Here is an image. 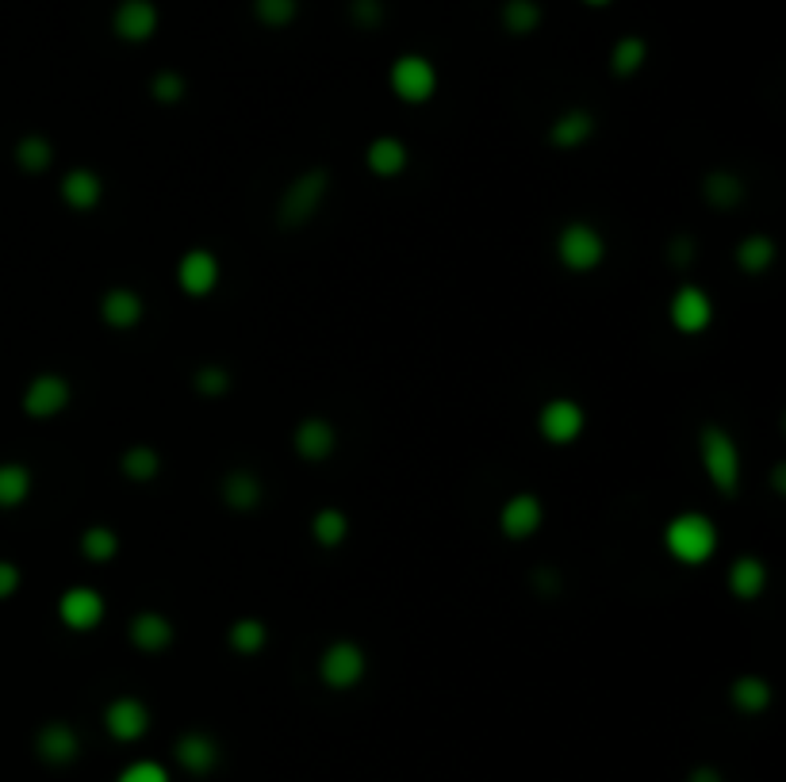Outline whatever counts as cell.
I'll list each match as a JSON object with an SVG mask.
<instances>
[{
  "instance_id": "1",
  "label": "cell",
  "mask_w": 786,
  "mask_h": 782,
  "mask_svg": "<svg viewBox=\"0 0 786 782\" xmlns=\"http://www.w3.org/2000/svg\"><path fill=\"white\" fill-rule=\"evenodd\" d=\"M721 534L714 526V518L698 515V510H679L676 518L664 526V549L684 568H703L718 556Z\"/></svg>"
},
{
  "instance_id": "2",
  "label": "cell",
  "mask_w": 786,
  "mask_h": 782,
  "mask_svg": "<svg viewBox=\"0 0 786 782\" xmlns=\"http://www.w3.org/2000/svg\"><path fill=\"white\" fill-rule=\"evenodd\" d=\"M698 460H703L706 480L714 483V491L733 499L740 491V480H745V465H740V449L737 438H733L725 426L706 422L698 430Z\"/></svg>"
},
{
  "instance_id": "3",
  "label": "cell",
  "mask_w": 786,
  "mask_h": 782,
  "mask_svg": "<svg viewBox=\"0 0 786 782\" xmlns=\"http://www.w3.org/2000/svg\"><path fill=\"white\" fill-rule=\"evenodd\" d=\"M326 196H331V169L326 165H311L299 177L288 180V188L276 199V227L299 231L323 212Z\"/></svg>"
},
{
  "instance_id": "4",
  "label": "cell",
  "mask_w": 786,
  "mask_h": 782,
  "mask_svg": "<svg viewBox=\"0 0 786 782\" xmlns=\"http://www.w3.org/2000/svg\"><path fill=\"white\" fill-rule=\"evenodd\" d=\"M387 89L395 92V100L411 104V108H419V104H430L438 97V89H442V74H438V66L430 62L426 55H400L392 66H387Z\"/></svg>"
},
{
  "instance_id": "5",
  "label": "cell",
  "mask_w": 786,
  "mask_h": 782,
  "mask_svg": "<svg viewBox=\"0 0 786 782\" xmlns=\"http://www.w3.org/2000/svg\"><path fill=\"white\" fill-rule=\"evenodd\" d=\"M557 261L576 276H587L607 261V238L595 223L587 219H572L564 223L557 234Z\"/></svg>"
},
{
  "instance_id": "6",
  "label": "cell",
  "mask_w": 786,
  "mask_h": 782,
  "mask_svg": "<svg viewBox=\"0 0 786 782\" xmlns=\"http://www.w3.org/2000/svg\"><path fill=\"white\" fill-rule=\"evenodd\" d=\"M369 675V652L350 637H338L318 656V683L331 691H353Z\"/></svg>"
},
{
  "instance_id": "7",
  "label": "cell",
  "mask_w": 786,
  "mask_h": 782,
  "mask_svg": "<svg viewBox=\"0 0 786 782\" xmlns=\"http://www.w3.org/2000/svg\"><path fill=\"white\" fill-rule=\"evenodd\" d=\"M583 430H587V411L572 395H552L538 411V433L557 449L576 446L583 438Z\"/></svg>"
},
{
  "instance_id": "8",
  "label": "cell",
  "mask_w": 786,
  "mask_h": 782,
  "mask_svg": "<svg viewBox=\"0 0 786 782\" xmlns=\"http://www.w3.org/2000/svg\"><path fill=\"white\" fill-rule=\"evenodd\" d=\"M69 403H73V384H69L62 372H39V377L23 388V399H20L23 414L35 422L58 419Z\"/></svg>"
},
{
  "instance_id": "9",
  "label": "cell",
  "mask_w": 786,
  "mask_h": 782,
  "mask_svg": "<svg viewBox=\"0 0 786 782\" xmlns=\"http://www.w3.org/2000/svg\"><path fill=\"white\" fill-rule=\"evenodd\" d=\"M668 319L671 326L679 330L684 338H698L714 326V300L706 289L698 284H679L676 295L668 300Z\"/></svg>"
},
{
  "instance_id": "10",
  "label": "cell",
  "mask_w": 786,
  "mask_h": 782,
  "mask_svg": "<svg viewBox=\"0 0 786 782\" xmlns=\"http://www.w3.org/2000/svg\"><path fill=\"white\" fill-rule=\"evenodd\" d=\"M161 28V12L154 0H119L111 8V35L127 47H143Z\"/></svg>"
},
{
  "instance_id": "11",
  "label": "cell",
  "mask_w": 786,
  "mask_h": 782,
  "mask_svg": "<svg viewBox=\"0 0 786 782\" xmlns=\"http://www.w3.org/2000/svg\"><path fill=\"white\" fill-rule=\"evenodd\" d=\"M104 614H108V603H104L100 590L89 584L69 587V590H62V598H58V622H62L69 633L100 629Z\"/></svg>"
},
{
  "instance_id": "12",
  "label": "cell",
  "mask_w": 786,
  "mask_h": 782,
  "mask_svg": "<svg viewBox=\"0 0 786 782\" xmlns=\"http://www.w3.org/2000/svg\"><path fill=\"white\" fill-rule=\"evenodd\" d=\"M104 733L119 744H135L150 733V706L135 694H119L104 706Z\"/></svg>"
},
{
  "instance_id": "13",
  "label": "cell",
  "mask_w": 786,
  "mask_h": 782,
  "mask_svg": "<svg viewBox=\"0 0 786 782\" xmlns=\"http://www.w3.org/2000/svg\"><path fill=\"white\" fill-rule=\"evenodd\" d=\"M219 276H223L219 257L204 246L185 250L177 261V289L185 292L188 300H207V295L219 289Z\"/></svg>"
},
{
  "instance_id": "14",
  "label": "cell",
  "mask_w": 786,
  "mask_h": 782,
  "mask_svg": "<svg viewBox=\"0 0 786 782\" xmlns=\"http://www.w3.org/2000/svg\"><path fill=\"white\" fill-rule=\"evenodd\" d=\"M541 526H546V502L533 491H518L499 507V534L507 541H530Z\"/></svg>"
},
{
  "instance_id": "15",
  "label": "cell",
  "mask_w": 786,
  "mask_h": 782,
  "mask_svg": "<svg viewBox=\"0 0 786 782\" xmlns=\"http://www.w3.org/2000/svg\"><path fill=\"white\" fill-rule=\"evenodd\" d=\"M173 760H177L180 771L204 779L223 763V749L212 733H204V729H185V733L173 741Z\"/></svg>"
},
{
  "instance_id": "16",
  "label": "cell",
  "mask_w": 786,
  "mask_h": 782,
  "mask_svg": "<svg viewBox=\"0 0 786 782\" xmlns=\"http://www.w3.org/2000/svg\"><path fill=\"white\" fill-rule=\"evenodd\" d=\"M292 449H296V457L307 460V465H326V460L338 453V430H334V422L323 419V414H307V419L296 422V430H292Z\"/></svg>"
},
{
  "instance_id": "17",
  "label": "cell",
  "mask_w": 786,
  "mask_h": 782,
  "mask_svg": "<svg viewBox=\"0 0 786 782\" xmlns=\"http://www.w3.org/2000/svg\"><path fill=\"white\" fill-rule=\"evenodd\" d=\"M35 755H39L47 768H69L81 755V736L69 721H47L35 733Z\"/></svg>"
},
{
  "instance_id": "18",
  "label": "cell",
  "mask_w": 786,
  "mask_h": 782,
  "mask_svg": "<svg viewBox=\"0 0 786 782\" xmlns=\"http://www.w3.org/2000/svg\"><path fill=\"white\" fill-rule=\"evenodd\" d=\"M127 641H131V648L146 652V656H161V652L173 648V641H177V625L161 610H138L135 618L127 622Z\"/></svg>"
},
{
  "instance_id": "19",
  "label": "cell",
  "mask_w": 786,
  "mask_h": 782,
  "mask_svg": "<svg viewBox=\"0 0 786 782\" xmlns=\"http://www.w3.org/2000/svg\"><path fill=\"white\" fill-rule=\"evenodd\" d=\"M143 319H146L143 295H138L135 289H127V284H116V289H108L100 295V323L108 330L127 334V330H135Z\"/></svg>"
},
{
  "instance_id": "20",
  "label": "cell",
  "mask_w": 786,
  "mask_h": 782,
  "mask_svg": "<svg viewBox=\"0 0 786 782\" xmlns=\"http://www.w3.org/2000/svg\"><path fill=\"white\" fill-rule=\"evenodd\" d=\"M219 499H223V507L235 510V515H254L265 499L262 476H257L254 468H230V472L219 480Z\"/></svg>"
},
{
  "instance_id": "21",
  "label": "cell",
  "mask_w": 786,
  "mask_h": 782,
  "mask_svg": "<svg viewBox=\"0 0 786 782\" xmlns=\"http://www.w3.org/2000/svg\"><path fill=\"white\" fill-rule=\"evenodd\" d=\"M595 130H599V119H595L591 108H568L552 119L549 143H552V150H560V154L583 150V146L595 138Z\"/></svg>"
},
{
  "instance_id": "22",
  "label": "cell",
  "mask_w": 786,
  "mask_h": 782,
  "mask_svg": "<svg viewBox=\"0 0 786 782\" xmlns=\"http://www.w3.org/2000/svg\"><path fill=\"white\" fill-rule=\"evenodd\" d=\"M58 193H62V204L69 212H97L104 204V177L97 169H89V165H77V169H69L62 177V185H58Z\"/></svg>"
},
{
  "instance_id": "23",
  "label": "cell",
  "mask_w": 786,
  "mask_h": 782,
  "mask_svg": "<svg viewBox=\"0 0 786 782\" xmlns=\"http://www.w3.org/2000/svg\"><path fill=\"white\" fill-rule=\"evenodd\" d=\"M365 165H369V173H373V177L395 180V177H403V173H407L411 150H407V143H403L400 135H376L373 143H369V150H365Z\"/></svg>"
},
{
  "instance_id": "24",
  "label": "cell",
  "mask_w": 786,
  "mask_h": 782,
  "mask_svg": "<svg viewBox=\"0 0 786 782\" xmlns=\"http://www.w3.org/2000/svg\"><path fill=\"white\" fill-rule=\"evenodd\" d=\"M698 193H703V199L714 207V212H733V207L745 204L748 188H745V177H740L737 169H725V165H718V169H710L703 177Z\"/></svg>"
},
{
  "instance_id": "25",
  "label": "cell",
  "mask_w": 786,
  "mask_h": 782,
  "mask_svg": "<svg viewBox=\"0 0 786 782\" xmlns=\"http://www.w3.org/2000/svg\"><path fill=\"white\" fill-rule=\"evenodd\" d=\"M725 584H729V595L740 598V603H756L767 590V564L759 556H737L725 571Z\"/></svg>"
},
{
  "instance_id": "26",
  "label": "cell",
  "mask_w": 786,
  "mask_h": 782,
  "mask_svg": "<svg viewBox=\"0 0 786 782\" xmlns=\"http://www.w3.org/2000/svg\"><path fill=\"white\" fill-rule=\"evenodd\" d=\"M729 702L740 710V714L756 717L775 702V691H772V683H767L764 675H737L733 686H729Z\"/></svg>"
},
{
  "instance_id": "27",
  "label": "cell",
  "mask_w": 786,
  "mask_h": 782,
  "mask_svg": "<svg viewBox=\"0 0 786 782\" xmlns=\"http://www.w3.org/2000/svg\"><path fill=\"white\" fill-rule=\"evenodd\" d=\"M499 23H503L507 35L525 39V35H533L546 23V8H541V0H503L499 4Z\"/></svg>"
},
{
  "instance_id": "28",
  "label": "cell",
  "mask_w": 786,
  "mask_h": 782,
  "mask_svg": "<svg viewBox=\"0 0 786 782\" xmlns=\"http://www.w3.org/2000/svg\"><path fill=\"white\" fill-rule=\"evenodd\" d=\"M12 162L20 165L28 177H42V173L55 165V143H50L47 135H20L12 146Z\"/></svg>"
},
{
  "instance_id": "29",
  "label": "cell",
  "mask_w": 786,
  "mask_h": 782,
  "mask_svg": "<svg viewBox=\"0 0 786 782\" xmlns=\"http://www.w3.org/2000/svg\"><path fill=\"white\" fill-rule=\"evenodd\" d=\"M775 257H779V246L772 234H748L737 242V268L745 276H764L775 265Z\"/></svg>"
},
{
  "instance_id": "30",
  "label": "cell",
  "mask_w": 786,
  "mask_h": 782,
  "mask_svg": "<svg viewBox=\"0 0 786 782\" xmlns=\"http://www.w3.org/2000/svg\"><path fill=\"white\" fill-rule=\"evenodd\" d=\"M35 476L20 460H0V510H16L31 499Z\"/></svg>"
},
{
  "instance_id": "31",
  "label": "cell",
  "mask_w": 786,
  "mask_h": 782,
  "mask_svg": "<svg viewBox=\"0 0 786 782\" xmlns=\"http://www.w3.org/2000/svg\"><path fill=\"white\" fill-rule=\"evenodd\" d=\"M649 62V42L641 39V35H621V39L610 47V74L618 77V81H629V77H637Z\"/></svg>"
},
{
  "instance_id": "32",
  "label": "cell",
  "mask_w": 786,
  "mask_h": 782,
  "mask_svg": "<svg viewBox=\"0 0 786 782\" xmlns=\"http://www.w3.org/2000/svg\"><path fill=\"white\" fill-rule=\"evenodd\" d=\"M119 472L131 483H154L161 476V453L146 441H135L119 453Z\"/></svg>"
},
{
  "instance_id": "33",
  "label": "cell",
  "mask_w": 786,
  "mask_h": 782,
  "mask_svg": "<svg viewBox=\"0 0 786 782\" xmlns=\"http://www.w3.org/2000/svg\"><path fill=\"white\" fill-rule=\"evenodd\" d=\"M265 645H269V625L254 618V614L235 618L227 625V648L235 652V656H257V652H265Z\"/></svg>"
},
{
  "instance_id": "34",
  "label": "cell",
  "mask_w": 786,
  "mask_h": 782,
  "mask_svg": "<svg viewBox=\"0 0 786 782\" xmlns=\"http://www.w3.org/2000/svg\"><path fill=\"white\" fill-rule=\"evenodd\" d=\"M311 537H315L318 549H342L345 537H350V515L342 507H318L311 518Z\"/></svg>"
},
{
  "instance_id": "35",
  "label": "cell",
  "mask_w": 786,
  "mask_h": 782,
  "mask_svg": "<svg viewBox=\"0 0 786 782\" xmlns=\"http://www.w3.org/2000/svg\"><path fill=\"white\" fill-rule=\"evenodd\" d=\"M77 549L89 564H111L119 556V534L111 526H89L77 537Z\"/></svg>"
},
{
  "instance_id": "36",
  "label": "cell",
  "mask_w": 786,
  "mask_h": 782,
  "mask_svg": "<svg viewBox=\"0 0 786 782\" xmlns=\"http://www.w3.org/2000/svg\"><path fill=\"white\" fill-rule=\"evenodd\" d=\"M230 388H235V372L219 361L200 364V369L193 372V391L204 399H223V395H230Z\"/></svg>"
},
{
  "instance_id": "37",
  "label": "cell",
  "mask_w": 786,
  "mask_h": 782,
  "mask_svg": "<svg viewBox=\"0 0 786 782\" xmlns=\"http://www.w3.org/2000/svg\"><path fill=\"white\" fill-rule=\"evenodd\" d=\"M249 8H254V20L262 23V28H269V31L292 28L296 16H299V0H254Z\"/></svg>"
},
{
  "instance_id": "38",
  "label": "cell",
  "mask_w": 786,
  "mask_h": 782,
  "mask_svg": "<svg viewBox=\"0 0 786 782\" xmlns=\"http://www.w3.org/2000/svg\"><path fill=\"white\" fill-rule=\"evenodd\" d=\"M146 89H150V100L161 104V108H173V104H180L188 97V81H185L180 69H158Z\"/></svg>"
},
{
  "instance_id": "39",
  "label": "cell",
  "mask_w": 786,
  "mask_h": 782,
  "mask_svg": "<svg viewBox=\"0 0 786 782\" xmlns=\"http://www.w3.org/2000/svg\"><path fill=\"white\" fill-rule=\"evenodd\" d=\"M384 20H387L384 0H350V23L357 31H376L384 28Z\"/></svg>"
},
{
  "instance_id": "40",
  "label": "cell",
  "mask_w": 786,
  "mask_h": 782,
  "mask_svg": "<svg viewBox=\"0 0 786 782\" xmlns=\"http://www.w3.org/2000/svg\"><path fill=\"white\" fill-rule=\"evenodd\" d=\"M116 782H173V779L158 760H135V763H127V768L119 771Z\"/></svg>"
},
{
  "instance_id": "41",
  "label": "cell",
  "mask_w": 786,
  "mask_h": 782,
  "mask_svg": "<svg viewBox=\"0 0 786 782\" xmlns=\"http://www.w3.org/2000/svg\"><path fill=\"white\" fill-rule=\"evenodd\" d=\"M695 257H698L695 238H687V234H676V238L668 242V261H671V265H676V268L695 265Z\"/></svg>"
},
{
  "instance_id": "42",
  "label": "cell",
  "mask_w": 786,
  "mask_h": 782,
  "mask_svg": "<svg viewBox=\"0 0 786 782\" xmlns=\"http://www.w3.org/2000/svg\"><path fill=\"white\" fill-rule=\"evenodd\" d=\"M530 584H533V590H538V595H560V587H564V576H560V571L557 568H549V564H546V568H533L530 571Z\"/></svg>"
},
{
  "instance_id": "43",
  "label": "cell",
  "mask_w": 786,
  "mask_h": 782,
  "mask_svg": "<svg viewBox=\"0 0 786 782\" xmlns=\"http://www.w3.org/2000/svg\"><path fill=\"white\" fill-rule=\"evenodd\" d=\"M20 584H23L20 564H12V560H4V556H0V603H8V598L20 590Z\"/></svg>"
},
{
  "instance_id": "44",
  "label": "cell",
  "mask_w": 786,
  "mask_h": 782,
  "mask_svg": "<svg viewBox=\"0 0 786 782\" xmlns=\"http://www.w3.org/2000/svg\"><path fill=\"white\" fill-rule=\"evenodd\" d=\"M687 782H725V775L718 768H710V763H698V768L687 771Z\"/></svg>"
},
{
  "instance_id": "45",
  "label": "cell",
  "mask_w": 786,
  "mask_h": 782,
  "mask_svg": "<svg viewBox=\"0 0 786 782\" xmlns=\"http://www.w3.org/2000/svg\"><path fill=\"white\" fill-rule=\"evenodd\" d=\"M583 4H587V8H610L615 0H583Z\"/></svg>"
}]
</instances>
